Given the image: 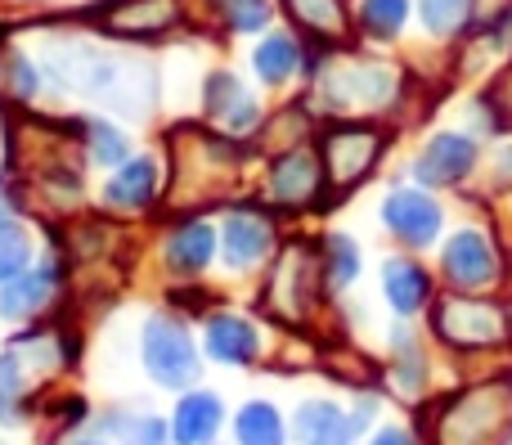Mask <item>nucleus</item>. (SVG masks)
Masks as SVG:
<instances>
[{
    "mask_svg": "<svg viewBox=\"0 0 512 445\" xmlns=\"http://www.w3.org/2000/svg\"><path fill=\"white\" fill-rule=\"evenodd\" d=\"M45 63H50L59 86L99 99L122 117H144L153 108V72L140 59H122V54H108L86 41H59L50 45Z\"/></svg>",
    "mask_w": 512,
    "mask_h": 445,
    "instance_id": "f257e3e1",
    "label": "nucleus"
},
{
    "mask_svg": "<svg viewBox=\"0 0 512 445\" xmlns=\"http://www.w3.org/2000/svg\"><path fill=\"white\" fill-rule=\"evenodd\" d=\"M144 369L167 392H185L198 383V369H203L198 347L176 315H149V324H144Z\"/></svg>",
    "mask_w": 512,
    "mask_h": 445,
    "instance_id": "f03ea898",
    "label": "nucleus"
},
{
    "mask_svg": "<svg viewBox=\"0 0 512 445\" xmlns=\"http://www.w3.org/2000/svg\"><path fill=\"white\" fill-rule=\"evenodd\" d=\"M441 275L459 293H481V288L499 284V252L486 230H459L445 239L441 248Z\"/></svg>",
    "mask_w": 512,
    "mask_h": 445,
    "instance_id": "7ed1b4c3",
    "label": "nucleus"
},
{
    "mask_svg": "<svg viewBox=\"0 0 512 445\" xmlns=\"http://www.w3.org/2000/svg\"><path fill=\"white\" fill-rule=\"evenodd\" d=\"M432 329H436V338L450 342V347H499L508 324L495 306L468 302V297H445L432 311Z\"/></svg>",
    "mask_w": 512,
    "mask_h": 445,
    "instance_id": "20e7f679",
    "label": "nucleus"
},
{
    "mask_svg": "<svg viewBox=\"0 0 512 445\" xmlns=\"http://www.w3.org/2000/svg\"><path fill=\"white\" fill-rule=\"evenodd\" d=\"M324 99L333 108H382L391 95H396V72L387 63H337V68L324 72Z\"/></svg>",
    "mask_w": 512,
    "mask_h": 445,
    "instance_id": "39448f33",
    "label": "nucleus"
},
{
    "mask_svg": "<svg viewBox=\"0 0 512 445\" xmlns=\"http://www.w3.org/2000/svg\"><path fill=\"white\" fill-rule=\"evenodd\" d=\"M382 225H387L405 248H432L436 234H441V225H445V212L427 189L400 185L382 198Z\"/></svg>",
    "mask_w": 512,
    "mask_h": 445,
    "instance_id": "423d86ee",
    "label": "nucleus"
},
{
    "mask_svg": "<svg viewBox=\"0 0 512 445\" xmlns=\"http://www.w3.org/2000/svg\"><path fill=\"white\" fill-rule=\"evenodd\" d=\"M414 180L427 189H450L459 180H468L477 171V140L459 131H436L432 140L418 149L414 158Z\"/></svg>",
    "mask_w": 512,
    "mask_h": 445,
    "instance_id": "0eeeda50",
    "label": "nucleus"
},
{
    "mask_svg": "<svg viewBox=\"0 0 512 445\" xmlns=\"http://www.w3.org/2000/svg\"><path fill=\"white\" fill-rule=\"evenodd\" d=\"M378 149H382V135L373 126H333L324 135V171L337 189L355 185L373 171L378 162Z\"/></svg>",
    "mask_w": 512,
    "mask_h": 445,
    "instance_id": "6e6552de",
    "label": "nucleus"
},
{
    "mask_svg": "<svg viewBox=\"0 0 512 445\" xmlns=\"http://www.w3.org/2000/svg\"><path fill=\"white\" fill-rule=\"evenodd\" d=\"M274 248V225L256 207H234L221 225V252L230 270H252L265 261V252Z\"/></svg>",
    "mask_w": 512,
    "mask_h": 445,
    "instance_id": "1a4fd4ad",
    "label": "nucleus"
},
{
    "mask_svg": "<svg viewBox=\"0 0 512 445\" xmlns=\"http://www.w3.org/2000/svg\"><path fill=\"white\" fill-rule=\"evenodd\" d=\"M324 189V167L310 149H288L270 167V198L283 207H310Z\"/></svg>",
    "mask_w": 512,
    "mask_h": 445,
    "instance_id": "9d476101",
    "label": "nucleus"
},
{
    "mask_svg": "<svg viewBox=\"0 0 512 445\" xmlns=\"http://www.w3.org/2000/svg\"><path fill=\"white\" fill-rule=\"evenodd\" d=\"M54 293H59V261L27 266L0 284V315L5 320H32V315H41L50 306Z\"/></svg>",
    "mask_w": 512,
    "mask_h": 445,
    "instance_id": "9b49d317",
    "label": "nucleus"
},
{
    "mask_svg": "<svg viewBox=\"0 0 512 445\" xmlns=\"http://www.w3.org/2000/svg\"><path fill=\"white\" fill-rule=\"evenodd\" d=\"M207 117L225 135H248L261 122V108H256V99L248 95V86L234 72H212L207 77Z\"/></svg>",
    "mask_w": 512,
    "mask_h": 445,
    "instance_id": "f8f14e48",
    "label": "nucleus"
},
{
    "mask_svg": "<svg viewBox=\"0 0 512 445\" xmlns=\"http://www.w3.org/2000/svg\"><path fill=\"white\" fill-rule=\"evenodd\" d=\"M216 248H221V230H212V221H185L167 234V248H162V261H167L171 275L194 279L212 266Z\"/></svg>",
    "mask_w": 512,
    "mask_h": 445,
    "instance_id": "ddd939ff",
    "label": "nucleus"
},
{
    "mask_svg": "<svg viewBox=\"0 0 512 445\" xmlns=\"http://www.w3.org/2000/svg\"><path fill=\"white\" fill-rule=\"evenodd\" d=\"M310 288H315V266H310L306 248H288L283 261L270 275V306L274 315H288V320H301L310 306Z\"/></svg>",
    "mask_w": 512,
    "mask_h": 445,
    "instance_id": "4468645a",
    "label": "nucleus"
},
{
    "mask_svg": "<svg viewBox=\"0 0 512 445\" xmlns=\"http://www.w3.org/2000/svg\"><path fill=\"white\" fill-rule=\"evenodd\" d=\"M292 432H297L301 445H351L364 428L355 423V414L337 410L333 401H301Z\"/></svg>",
    "mask_w": 512,
    "mask_h": 445,
    "instance_id": "2eb2a0df",
    "label": "nucleus"
},
{
    "mask_svg": "<svg viewBox=\"0 0 512 445\" xmlns=\"http://www.w3.org/2000/svg\"><path fill=\"white\" fill-rule=\"evenodd\" d=\"M153 198H158V162L153 158H126L104 180V203L113 212H144Z\"/></svg>",
    "mask_w": 512,
    "mask_h": 445,
    "instance_id": "dca6fc26",
    "label": "nucleus"
},
{
    "mask_svg": "<svg viewBox=\"0 0 512 445\" xmlns=\"http://www.w3.org/2000/svg\"><path fill=\"white\" fill-rule=\"evenodd\" d=\"M382 293H387L391 311H396L400 320H409V315H418L432 302V275L409 257H391L387 266H382Z\"/></svg>",
    "mask_w": 512,
    "mask_h": 445,
    "instance_id": "f3484780",
    "label": "nucleus"
},
{
    "mask_svg": "<svg viewBox=\"0 0 512 445\" xmlns=\"http://www.w3.org/2000/svg\"><path fill=\"white\" fill-rule=\"evenodd\" d=\"M203 351L221 365H252L256 351H261V338L243 315H212L203 329Z\"/></svg>",
    "mask_w": 512,
    "mask_h": 445,
    "instance_id": "a211bd4d",
    "label": "nucleus"
},
{
    "mask_svg": "<svg viewBox=\"0 0 512 445\" xmlns=\"http://www.w3.org/2000/svg\"><path fill=\"white\" fill-rule=\"evenodd\" d=\"M221 423H225L221 396L189 392L185 401L176 405V414H171V441H176V445H207V441H216Z\"/></svg>",
    "mask_w": 512,
    "mask_h": 445,
    "instance_id": "6ab92c4d",
    "label": "nucleus"
},
{
    "mask_svg": "<svg viewBox=\"0 0 512 445\" xmlns=\"http://www.w3.org/2000/svg\"><path fill=\"white\" fill-rule=\"evenodd\" d=\"M176 14V0H122L117 9H108L104 27L117 36H158L176 23Z\"/></svg>",
    "mask_w": 512,
    "mask_h": 445,
    "instance_id": "aec40b11",
    "label": "nucleus"
},
{
    "mask_svg": "<svg viewBox=\"0 0 512 445\" xmlns=\"http://www.w3.org/2000/svg\"><path fill=\"white\" fill-rule=\"evenodd\" d=\"M252 68H256V77H261L265 86H283V81H292L297 77V68H301V45L292 41L288 32L265 36V41L256 45V54H252Z\"/></svg>",
    "mask_w": 512,
    "mask_h": 445,
    "instance_id": "412c9836",
    "label": "nucleus"
},
{
    "mask_svg": "<svg viewBox=\"0 0 512 445\" xmlns=\"http://www.w3.org/2000/svg\"><path fill=\"white\" fill-rule=\"evenodd\" d=\"M234 437H239V445H283L288 428H283L279 410L270 401H248L234 419Z\"/></svg>",
    "mask_w": 512,
    "mask_h": 445,
    "instance_id": "4be33fe9",
    "label": "nucleus"
},
{
    "mask_svg": "<svg viewBox=\"0 0 512 445\" xmlns=\"http://www.w3.org/2000/svg\"><path fill=\"white\" fill-rule=\"evenodd\" d=\"M391 356H396V387L405 396H418L427 383V356L418 351V338L409 329L391 333Z\"/></svg>",
    "mask_w": 512,
    "mask_h": 445,
    "instance_id": "5701e85b",
    "label": "nucleus"
},
{
    "mask_svg": "<svg viewBox=\"0 0 512 445\" xmlns=\"http://www.w3.org/2000/svg\"><path fill=\"white\" fill-rule=\"evenodd\" d=\"M409 23V0H360V27L373 41H391Z\"/></svg>",
    "mask_w": 512,
    "mask_h": 445,
    "instance_id": "b1692460",
    "label": "nucleus"
},
{
    "mask_svg": "<svg viewBox=\"0 0 512 445\" xmlns=\"http://www.w3.org/2000/svg\"><path fill=\"white\" fill-rule=\"evenodd\" d=\"M283 5H288V14L315 36H342V27H346L342 0H283Z\"/></svg>",
    "mask_w": 512,
    "mask_h": 445,
    "instance_id": "393cba45",
    "label": "nucleus"
},
{
    "mask_svg": "<svg viewBox=\"0 0 512 445\" xmlns=\"http://www.w3.org/2000/svg\"><path fill=\"white\" fill-rule=\"evenodd\" d=\"M418 18L432 36H459L472 23V0H418Z\"/></svg>",
    "mask_w": 512,
    "mask_h": 445,
    "instance_id": "a878e982",
    "label": "nucleus"
},
{
    "mask_svg": "<svg viewBox=\"0 0 512 445\" xmlns=\"http://www.w3.org/2000/svg\"><path fill=\"white\" fill-rule=\"evenodd\" d=\"M355 275H360V248H355L346 234H328L324 239V279L328 288H351Z\"/></svg>",
    "mask_w": 512,
    "mask_h": 445,
    "instance_id": "bb28decb",
    "label": "nucleus"
},
{
    "mask_svg": "<svg viewBox=\"0 0 512 445\" xmlns=\"http://www.w3.org/2000/svg\"><path fill=\"white\" fill-rule=\"evenodd\" d=\"M27 392H32V378H27V369L18 365L14 356H0V423H5V428L23 419Z\"/></svg>",
    "mask_w": 512,
    "mask_h": 445,
    "instance_id": "cd10ccee",
    "label": "nucleus"
},
{
    "mask_svg": "<svg viewBox=\"0 0 512 445\" xmlns=\"http://www.w3.org/2000/svg\"><path fill=\"white\" fill-rule=\"evenodd\" d=\"M86 153L95 167H122L126 158H131V144H126V135L117 131L113 122H86Z\"/></svg>",
    "mask_w": 512,
    "mask_h": 445,
    "instance_id": "c85d7f7f",
    "label": "nucleus"
},
{
    "mask_svg": "<svg viewBox=\"0 0 512 445\" xmlns=\"http://www.w3.org/2000/svg\"><path fill=\"white\" fill-rule=\"evenodd\" d=\"M108 432L113 437H122L126 445H171V423L153 419V414H135V419H126V414H108Z\"/></svg>",
    "mask_w": 512,
    "mask_h": 445,
    "instance_id": "c756f323",
    "label": "nucleus"
},
{
    "mask_svg": "<svg viewBox=\"0 0 512 445\" xmlns=\"http://www.w3.org/2000/svg\"><path fill=\"white\" fill-rule=\"evenodd\" d=\"M32 266V234L18 221H0V284Z\"/></svg>",
    "mask_w": 512,
    "mask_h": 445,
    "instance_id": "7c9ffc66",
    "label": "nucleus"
},
{
    "mask_svg": "<svg viewBox=\"0 0 512 445\" xmlns=\"http://www.w3.org/2000/svg\"><path fill=\"white\" fill-rule=\"evenodd\" d=\"M234 32H261L270 23V0H216Z\"/></svg>",
    "mask_w": 512,
    "mask_h": 445,
    "instance_id": "2f4dec72",
    "label": "nucleus"
},
{
    "mask_svg": "<svg viewBox=\"0 0 512 445\" xmlns=\"http://www.w3.org/2000/svg\"><path fill=\"white\" fill-rule=\"evenodd\" d=\"M5 77H9V90H14L18 99H32L36 90H41V72L32 68V59H27V54H9V59H5Z\"/></svg>",
    "mask_w": 512,
    "mask_h": 445,
    "instance_id": "473e14b6",
    "label": "nucleus"
},
{
    "mask_svg": "<svg viewBox=\"0 0 512 445\" xmlns=\"http://www.w3.org/2000/svg\"><path fill=\"white\" fill-rule=\"evenodd\" d=\"M369 445H418L414 437H409V428H382L378 437H373Z\"/></svg>",
    "mask_w": 512,
    "mask_h": 445,
    "instance_id": "72a5a7b5",
    "label": "nucleus"
},
{
    "mask_svg": "<svg viewBox=\"0 0 512 445\" xmlns=\"http://www.w3.org/2000/svg\"><path fill=\"white\" fill-rule=\"evenodd\" d=\"M9 212H14V203H9V194H5V185H0V221H9Z\"/></svg>",
    "mask_w": 512,
    "mask_h": 445,
    "instance_id": "f704fd0d",
    "label": "nucleus"
},
{
    "mask_svg": "<svg viewBox=\"0 0 512 445\" xmlns=\"http://www.w3.org/2000/svg\"><path fill=\"white\" fill-rule=\"evenodd\" d=\"M68 445H113V441H68Z\"/></svg>",
    "mask_w": 512,
    "mask_h": 445,
    "instance_id": "c9c22d12",
    "label": "nucleus"
},
{
    "mask_svg": "<svg viewBox=\"0 0 512 445\" xmlns=\"http://www.w3.org/2000/svg\"><path fill=\"white\" fill-rule=\"evenodd\" d=\"M207 445H212V441H207Z\"/></svg>",
    "mask_w": 512,
    "mask_h": 445,
    "instance_id": "e433bc0d",
    "label": "nucleus"
}]
</instances>
